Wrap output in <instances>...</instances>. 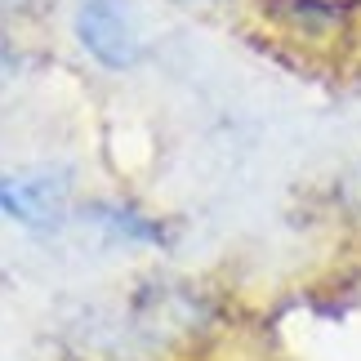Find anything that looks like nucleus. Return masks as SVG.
Listing matches in <instances>:
<instances>
[{
  "label": "nucleus",
  "instance_id": "obj_1",
  "mask_svg": "<svg viewBox=\"0 0 361 361\" xmlns=\"http://www.w3.org/2000/svg\"><path fill=\"white\" fill-rule=\"evenodd\" d=\"M76 183L63 165H23V170H0V214L13 228L49 237L72 219Z\"/></svg>",
  "mask_w": 361,
  "mask_h": 361
},
{
  "label": "nucleus",
  "instance_id": "obj_2",
  "mask_svg": "<svg viewBox=\"0 0 361 361\" xmlns=\"http://www.w3.org/2000/svg\"><path fill=\"white\" fill-rule=\"evenodd\" d=\"M72 32L103 72H134L147 59V36L134 0H76Z\"/></svg>",
  "mask_w": 361,
  "mask_h": 361
},
{
  "label": "nucleus",
  "instance_id": "obj_3",
  "mask_svg": "<svg viewBox=\"0 0 361 361\" xmlns=\"http://www.w3.org/2000/svg\"><path fill=\"white\" fill-rule=\"evenodd\" d=\"M272 23H281L295 40L303 45H330V40H339L348 32V5H339V0H268L263 5Z\"/></svg>",
  "mask_w": 361,
  "mask_h": 361
},
{
  "label": "nucleus",
  "instance_id": "obj_4",
  "mask_svg": "<svg viewBox=\"0 0 361 361\" xmlns=\"http://www.w3.org/2000/svg\"><path fill=\"white\" fill-rule=\"evenodd\" d=\"M85 224H94L107 241H130V245H165V228L157 219H147L138 205L125 201H94L85 205Z\"/></svg>",
  "mask_w": 361,
  "mask_h": 361
},
{
  "label": "nucleus",
  "instance_id": "obj_5",
  "mask_svg": "<svg viewBox=\"0 0 361 361\" xmlns=\"http://www.w3.org/2000/svg\"><path fill=\"white\" fill-rule=\"evenodd\" d=\"M201 5H232V0H201Z\"/></svg>",
  "mask_w": 361,
  "mask_h": 361
}]
</instances>
